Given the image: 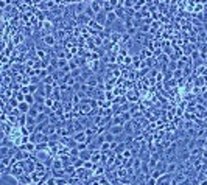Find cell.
Segmentation results:
<instances>
[{
  "label": "cell",
  "mask_w": 207,
  "mask_h": 185,
  "mask_svg": "<svg viewBox=\"0 0 207 185\" xmlns=\"http://www.w3.org/2000/svg\"><path fill=\"white\" fill-rule=\"evenodd\" d=\"M95 20L98 22L100 25L103 26H106V20H108V12L105 10H101L100 12H97V16H95Z\"/></svg>",
  "instance_id": "cell-1"
},
{
  "label": "cell",
  "mask_w": 207,
  "mask_h": 185,
  "mask_svg": "<svg viewBox=\"0 0 207 185\" xmlns=\"http://www.w3.org/2000/svg\"><path fill=\"white\" fill-rule=\"evenodd\" d=\"M109 131H111L114 135H120V134L125 132V125H112V123H111Z\"/></svg>",
  "instance_id": "cell-2"
},
{
  "label": "cell",
  "mask_w": 207,
  "mask_h": 185,
  "mask_svg": "<svg viewBox=\"0 0 207 185\" xmlns=\"http://www.w3.org/2000/svg\"><path fill=\"white\" fill-rule=\"evenodd\" d=\"M42 40H44V44L47 47H53L55 44H56V36H55V34H47V36L42 37Z\"/></svg>",
  "instance_id": "cell-3"
},
{
  "label": "cell",
  "mask_w": 207,
  "mask_h": 185,
  "mask_svg": "<svg viewBox=\"0 0 207 185\" xmlns=\"http://www.w3.org/2000/svg\"><path fill=\"white\" fill-rule=\"evenodd\" d=\"M73 139H75V142H86V139H87V134H86V131L83 129V131H78V132H75L73 134Z\"/></svg>",
  "instance_id": "cell-4"
},
{
  "label": "cell",
  "mask_w": 207,
  "mask_h": 185,
  "mask_svg": "<svg viewBox=\"0 0 207 185\" xmlns=\"http://www.w3.org/2000/svg\"><path fill=\"white\" fill-rule=\"evenodd\" d=\"M87 86H91V87H98V83H100V79H98V75H91V76L87 78Z\"/></svg>",
  "instance_id": "cell-5"
},
{
  "label": "cell",
  "mask_w": 207,
  "mask_h": 185,
  "mask_svg": "<svg viewBox=\"0 0 207 185\" xmlns=\"http://www.w3.org/2000/svg\"><path fill=\"white\" fill-rule=\"evenodd\" d=\"M17 107H19V111L22 112V114H28V111H30V107H31V106H30L27 101H20Z\"/></svg>",
  "instance_id": "cell-6"
},
{
  "label": "cell",
  "mask_w": 207,
  "mask_h": 185,
  "mask_svg": "<svg viewBox=\"0 0 207 185\" xmlns=\"http://www.w3.org/2000/svg\"><path fill=\"white\" fill-rule=\"evenodd\" d=\"M64 168V163L61 159H53V163H52V170H63Z\"/></svg>",
  "instance_id": "cell-7"
},
{
  "label": "cell",
  "mask_w": 207,
  "mask_h": 185,
  "mask_svg": "<svg viewBox=\"0 0 207 185\" xmlns=\"http://www.w3.org/2000/svg\"><path fill=\"white\" fill-rule=\"evenodd\" d=\"M25 101L28 103L30 106H33L34 103H36V95L34 93H25Z\"/></svg>",
  "instance_id": "cell-8"
},
{
  "label": "cell",
  "mask_w": 207,
  "mask_h": 185,
  "mask_svg": "<svg viewBox=\"0 0 207 185\" xmlns=\"http://www.w3.org/2000/svg\"><path fill=\"white\" fill-rule=\"evenodd\" d=\"M100 149H101V153H108V151H111V142H105V143H101V145H100Z\"/></svg>",
  "instance_id": "cell-9"
},
{
  "label": "cell",
  "mask_w": 207,
  "mask_h": 185,
  "mask_svg": "<svg viewBox=\"0 0 207 185\" xmlns=\"http://www.w3.org/2000/svg\"><path fill=\"white\" fill-rule=\"evenodd\" d=\"M48 120V115L45 114V112H39V115L36 117V121L38 123H44V121H47Z\"/></svg>",
  "instance_id": "cell-10"
},
{
  "label": "cell",
  "mask_w": 207,
  "mask_h": 185,
  "mask_svg": "<svg viewBox=\"0 0 207 185\" xmlns=\"http://www.w3.org/2000/svg\"><path fill=\"white\" fill-rule=\"evenodd\" d=\"M182 75H184V70H182V68H176V70H173V78H175V79H181Z\"/></svg>",
  "instance_id": "cell-11"
},
{
  "label": "cell",
  "mask_w": 207,
  "mask_h": 185,
  "mask_svg": "<svg viewBox=\"0 0 207 185\" xmlns=\"http://www.w3.org/2000/svg\"><path fill=\"white\" fill-rule=\"evenodd\" d=\"M28 115H31V117H38V115H39V109L33 104V106L30 107V111H28Z\"/></svg>",
  "instance_id": "cell-12"
},
{
  "label": "cell",
  "mask_w": 207,
  "mask_h": 185,
  "mask_svg": "<svg viewBox=\"0 0 207 185\" xmlns=\"http://www.w3.org/2000/svg\"><path fill=\"white\" fill-rule=\"evenodd\" d=\"M44 104H45L47 107H53V104H55V103H53V98H52V97H47L45 101H44Z\"/></svg>",
  "instance_id": "cell-13"
},
{
  "label": "cell",
  "mask_w": 207,
  "mask_h": 185,
  "mask_svg": "<svg viewBox=\"0 0 207 185\" xmlns=\"http://www.w3.org/2000/svg\"><path fill=\"white\" fill-rule=\"evenodd\" d=\"M133 61H134V59H133V56H129V54H126V58H125V64H126V65H129L131 62H133Z\"/></svg>",
  "instance_id": "cell-14"
},
{
  "label": "cell",
  "mask_w": 207,
  "mask_h": 185,
  "mask_svg": "<svg viewBox=\"0 0 207 185\" xmlns=\"http://www.w3.org/2000/svg\"><path fill=\"white\" fill-rule=\"evenodd\" d=\"M156 81H157V83L164 81V75H162V73H157V75H156Z\"/></svg>",
  "instance_id": "cell-15"
},
{
  "label": "cell",
  "mask_w": 207,
  "mask_h": 185,
  "mask_svg": "<svg viewBox=\"0 0 207 185\" xmlns=\"http://www.w3.org/2000/svg\"><path fill=\"white\" fill-rule=\"evenodd\" d=\"M24 34H27V36H31V30H30V28L24 30Z\"/></svg>",
  "instance_id": "cell-16"
},
{
  "label": "cell",
  "mask_w": 207,
  "mask_h": 185,
  "mask_svg": "<svg viewBox=\"0 0 207 185\" xmlns=\"http://www.w3.org/2000/svg\"><path fill=\"white\" fill-rule=\"evenodd\" d=\"M203 159L207 160V149H204V151H203Z\"/></svg>",
  "instance_id": "cell-17"
}]
</instances>
